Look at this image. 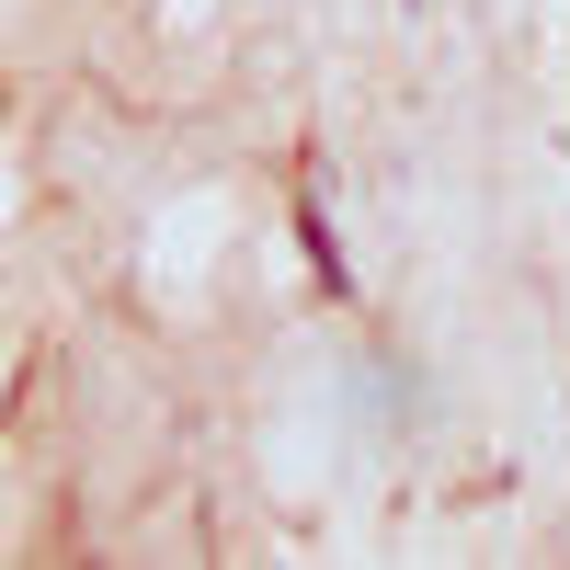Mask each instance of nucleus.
I'll use <instances>...</instances> for the list:
<instances>
[{
	"instance_id": "1",
	"label": "nucleus",
	"mask_w": 570,
	"mask_h": 570,
	"mask_svg": "<svg viewBox=\"0 0 570 570\" xmlns=\"http://www.w3.org/2000/svg\"><path fill=\"white\" fill-rule=\"evenodd\" d=\"M297 252H308V274H320V297H354V263H343V240H331L320 195H297Z\"/></svg>"
}]
</instances>
